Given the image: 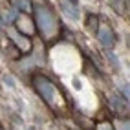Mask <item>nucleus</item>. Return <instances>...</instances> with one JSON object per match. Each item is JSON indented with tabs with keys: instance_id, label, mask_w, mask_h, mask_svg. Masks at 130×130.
<instances>
[{
	"instance_id": "10",
	"label": "nucleus",
	"mask_w": 130,
	"mask_h": 130,
	"mask_svg": "<svg viewBox=\"0 0 130 130\" xmlns=\"http://www.w3.org/2000/svg\"><path fill=\"white\" fill-rule=\"evenodd\" d=\"M31 130H33V128H31Z\"/></svg>"
},
{
	"instance_id": "4",
	"label": "nucleus",
	"mask_w": 130,
	"mask_h": 130,
	"mask_svg": "<svg viewBox=\"0 0 130 130\" xmlns=\"http://www.w3.org/2000/svg\"><path fill=\"white\" fill-rule=\"evenodd\" d=\"M62 11L68 15V17H72V19H79V7H75V4H70V2H62Z\"/></svg>"
},
{
	"instance_id": "8",
	"label": "nucleus",
	"mask_w": 130,
	"mask_h": 130,
	"mask_svg": "<svg viewBox=\"0 0 130 130\" xmlns=\"http://www.w3.org/2000/svg\"><path fill=\"white\" fill-rule=\"evenodd\" d=\"M121 130H130V123H126V125H121Z\"/></svg>"
},
{
	"instance_id": "6",
	"label": "nucleus",
	"mask_w": 130,
	"mask_h": 130,
	"mask_svg": "<svg viewBox=\"0 0 130 130\" xmlns=\"http://www.w3.org/2000/svg\"><path fill=\"white\" fill-rule=\"evenodd\" d=\"M13 17H15V13H13V11H7V13H6V17H4V20H6V22H11V20H13Z\"/></svg>"
},
{
	"instance_id": "3",
	"label": "nucleus",
	"mask_w": 130,
	"mask_h": 130,
	"mask_svg": "<svg viewBox=\"0 0 130 130\" xmlns=\"http://www.w3.org/2000/svg\"><path fill=\"white\" fill-rule=\"evenodd\" d=\"M97 35H99L101 42H103L105 46H114V40H116V39H114V33H112V29L108 28V26H103Z\"/></svg>"
},
{
	"instance_id": "2",
	"label": "nucleus",
	"mask_w": 130,
	"mask_h": 130,
	"mask_svg": "<svg viewBox=\"0 0 130 130\" xmlns=\"http://www.w3.org/2000/svg\"><path fill=\"white\" fill-rule=\"evenodd\" d=\"M35 17H37V26H39V29L50 39V35H53L55 29H57V19L51 15L50 9H46V7H37Z\"/></svg>"
},
{
	"instance_id": "7",
	"label": "nucleus",
	"mask_w": 130,
	"mask_h": 130,
	"mask_svg": "<svg viewBox=\"0 0 130 130\" xmlns=\"http://www.w3.org/2000/svg\"><path fill=\"white\" fill-rule=\"evenodd\" d=\"M4 83H7L9 86H13V84H15V83H13V79H11L9 75H4Z\"/></svg>"
},
{
	"instance_id": "5",
	"label": "nucleus",
	"mask_w": 130,
	"mask_h": 130,
	"mask_svg": "<svg viewBox=\"0 0 130 130\" xmlns=\"http://www.w3.org/2000/svg\"><path fill=\"white\" fill-rule=\"evenodd\" d=\"M17 6H19L22 11H29V2L28 0H17Z\"/></svg>"
},
{
	"instance_id": "9",
	"label": "nucleus",
	"mask_w": 130,
	"mask_h": 130,
	"mask_svg": "<svg viewBox=\"0 0 130 130\" xmlns=\"http://www.w3.org/2000/svg\"><path fill=\"white\" fill-rule=\"evenodd\" d=\"M101 130H112V128H110V126H103Z\"/></svg>"
},
{
	"instance_id": "1",
	"label": "nucleus",
	"mask_w": 130,
	"mask_h": 130,
	"mask_svg": "<svg viewBox=\"0 0 130 130\" xmlns=\"http://www.w3.org/2000/svg\"><path fill=\"white\" fill-rule=\"evenodd\" d=\"M33 84H35L37 92L42 95V99H44L48 105L55 106V101L60 99V93L55 88V84L51 81H48V79H44V77H35V79H33Z\"/></svg>"
}]
</instances>
